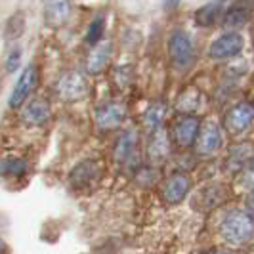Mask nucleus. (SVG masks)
Masks as SVG:
<instances>
[{"label":"nucleus","instance_id":"f257e3e1","mask_svg":"<svg viewBox=\"0 0 254 254\" xmlns=\"http://www.w3.org/2000/svg\"><path fill=\"white\" fill-rule=\"evenodd\" d=\"M220 235L229 245H245L254 235V218L247 210H229L220 222Z\"/></svg>","mask_w":254,"mask_h":254},{"label":"nucleus","instance_id":"f03ea898","mask_svg":"<svg viewBox=\"0 0 254 254\" xmlns=\"http://www.w3.org/2000/svg\"><path fill=\"white\" fill-rule=\"evenodd\" d=\"M195 153L199 157H212L216 155L222 145H224V136H222V130L218 127L214 121H206L201 125L199 132H197V138H195Z\"/></svg>","mask_w":254,"mask_h":254},{"label":"nucleus","instance_id":"7ed1b4c3","mask_svg":"<svg viewBox=\"0 0 254 254\" xmlns=\"http://www.w3.org/2000/svg\"><path fill=\"white\" fill-rule=\"evenodd\" d=\"M168 54L176 69H188L195 60V46L184 31H174L168 40Z\"/></svg>","mask_w":254,"mask_h":254},{"label":"nucleus","instance_id":"20e7f679","mask_svg":"<svg viewBox=\"0 0 254 254\" xmlns=\"http://www.w3.org/2000/svg\"><path fill=\"white\" fill-rule=\"evenodd\" d=\"M86 92H88V84L84 76L76 71H67L56 82V94L65 102H78L86 96Z\"/></svg>","mask_w":254,"mask_h":254},{"label":"nucleus","instance_id":"39448f33","mask_svg":"<svg viewBox=\"0 0 254 254\" xmlns=\"http://www.w3.org/2000/svg\"><path fill=\"white\" fill-rule=\"evenodd\" d=\"M102 172H103V168L98 161L86 159V161L78 163V165L71 170V174H69V184H71L73 190H90V188L96 186L98 180L102 178Z\"/></svg>","mask_w":254,"mask_h":254},{"label":"nucleus","instance_id":"423d86ee","mask_svg":"<svg viewBox=\"0 0 254 254\" xmlns=\"http://www.w3.org/2000/svg\"><path fill=\"white\" fill-rule=\"evenodd\" d=\"M138 132L134 128H127L115 141L113 159L121 166H134V159H138Z\"/></svg>","mask_w":254,"mask_h":254},{"label":"nucleus","instance_id":"0eeeda50","mask_svg":"<svg viewBox=\"0 0 254 254\" xmlns=\"http://www.w3.org/2000/svg\"><path fill=\"white\" fill-rule=\"evenodd\" d=\"M191 191V178L186 172H174L163 182L161 195L166 204H180L184 199H188Z\"/></svg>","mask_w":254,"mask_h":254},{"label":"nucleus","instance_id":"6e6552de","mask_svg":"<svg viewBox=\"0 0 254 254\" xmlns=\"http://www.w3.org/2000/svg\"><path fill=\"white\" fill-rule=\"evenodd\" d=\"M201 128V121L199 117L191 113H184L182 117H178L172 125V141L180 145L182 149L186 147H191L195 143V138H197V132Z\"/></svg>","mask_w":254,"mask_h":254},{"label":"nucleus","instance_id":"1a4fd4ad","mask_svg":"<svg viewBox=\"0 0 254 254\" xmlns=\"http://www.w3.org/2000/svg\"><path fill=\"white\" fill-rule=\"evenodd\" d=\"M127 119V105L121 102H109L103 103L102 107H98L96 111V127L107 132L119 128Z\"/></svg>","mask_w":254,"mask_h":254},{"label":"nucleus","instance_id":"9d476101","mask_svg":"<svg viewBox=\"0 0 254 254\" xmlns=\"http://www.w3.org/2000/svg\"><path fill=\"white\" fill-rule=\"evenodd\" d=\"M253 121L254 105L249 102H241L229 109L226 119H224V125H226L229 134H243L247 128L253 125Z\"/></svg>","mask_w":254,"mask_h":254},{"label":"nucleus","instance_id":"9b49d317","mask_svg":"<svg viewBox=\"0 0 254 254\" xmlns=\"http://www.w3.org/2000/svg\"><path fill=\"white\" fill-rule=\"evenodd\" d=\"M37 80H38L37 67H35V65L25 67L21 76L17 78V82H15V86H13V90H12V96H10V102H8L12 109H19V107L27 102V98L31 96V92L37 86Z\"/></svg>","mask_w":254,"mask_h":254},{"label":"nucleus","instance_id":"f8f14e48","mask_svg":"<svg viewBox=\"0 0 254 254\" xmlns=\"http://www.w3.org/2000/svg\"><path fill=\"white\" fill-rule=\"evenodd\" d=\"M172 151V143H170V136L166 132L165 127H159L151 130L149 136V143H147V159L151 165H161L168 161Z\"/></svg>","mask_w":254,"mask_h":254},{"label":"nucleus","instance_id":"ddd939ff","mask_svg":"<svg viewBox=\"0 0 254 254\" xmlns=\"http://www.w3.org/2000/svg\"><path fill=\"white\" fill-rule=\"evenodd\" d=\"M243 46H245V40L239 33H226L210 44L208 56L212 60H228L237 56L243 50Z\"/></svg>","mask_w":254,"mask_h":254},{"label":"nucleus","instance_id":"4468645a","mask_svg":"<svg viewBox=\"0 0 254 254\" xmlns=\"http://www.w3.org/2000/svg\"><path fill=\"white\" fill-rule=\"evenodd\" d=\"M226 197H228L226 186L214 182V184L203 186L201 190L197 191V195H195V199L191 203H193L195 208H199V210H210V208H214V206L224 203Z\"/></svg>","mask_w":254,"mask_h":254},{"label":"nucleus","instance_id":"2eb2a0df","mask_svg":"<svg viewBox=\"0 0 254 254\" xmlns=\"http://www.w3.org/2000/svg\"><path fill=\"white\" fill-rule=\"evenodd\" d=\"M50 103L46 102V100H42V98H37V100H31L23 107L21 119L29 127H42V125H46L50 121Z\"/></svg>","mask_w":254,"mask_h":254},{"label":"nucleus","instance_id":"dca6fc26","mask_svg":"<svg viewBox=\"0 0 254 254\" xmlns=\"http://www.w3.org/2000/svg\"><path fill=\"white\" fill-rule=\"evenodd\" d=\"M111 44L105 42V44H98L94 46L90 52L88 60H86V69H88L90 75H100L102 71H105V67L111 62Z\"/></svg>","mask_w":254,"mask_h":254},{"label":"nucleus","instance_id":"f3484780","mask_svg":"<svg viewBox=\"0 0 254 254\" xmlns=\"http://www.w3.org/2000/svg\"><path fill=\"white\" fill-rule=\"evenodd\" d=\"M251 19V4L247 0H237L229 6V10L224 13V27L228 29H239Z\"/></svg>","mask_w":254,"mask_h":254},{"label":"nucleus","instance_id":"a211bd4d","mask_svg":"<svg viewBox=\"0 0 254 254\" xmlns=\"http://www.w3.org/2000/svg\"><path fill=\"white\" fill-rule=\"evenodd\" d=\"M71 4L69 0H48L46 2V23L50 27H62L69 19Z\"/></svg>","mask_w":254,"mask_h":254},{"label":"nucleus","instance_id":"6ab92c4d","mask_svg":"<svg viewBox=\"0 0 254 254\" xmlns=\"http://www.w3.org/2000/svg\"><path fill=\"white\" fill-rule=\"evenodd\" d=\"M253 159H254V147L253 145H249V143L237 145V147H233L231 153H229L228 168H231V170H243L245 166L253 161Z\"/></svg>","mask_w":254,"mask_h":254},{"label":"nucleus","instance_id":"aec40b11","mask_svg":"<svg viewBox=\"0 0 254 254\" xmlns=\"http://www.w3.org/2000/svg\"><path fill=\"white\" fill-rule=\"evenodd\" d=\"M222 6H224V0H210L208 4H204L201 10H197L195 13V21L197 25L201 27H210L216 23L218 15L222 12Z\"/></svg>","mask_w":254,"mask_h":254},{"label":"nucleus","instance_id":"412c9836","mask_svg":"<svg viewBox=\"0 0 254 254\" xmlns=\"http://www.w3.org/2000/svg\"><path fill=\"white\" fill-rule=\"evenodd\" d=\"M165 117H166V103L155 102V103H151V105L147 107V111L143 113V125L151 132L155 128L163 127Z\"/></svg>","mask_w":254,"mask_h":254},{"label":"nucleus","instance_id":"4be33fe9","mask_svg":"<svg viewBox=\"0 0 254 254\" xmlns=\"http://www.w3.org/2000/svg\"><path fill=\"white\" fill-rule=\"evenodd\" d=\"M27 174V163L19 157H6L0 161V176L21 178Z\"/></svg>","mask_w":254,"mask_h":254},{"label":"nucleus","instance_id":"5701e85b","mask_svg":"<svg viewBox=\"0 0 254 254\" xmlns=\"http://www.w3.org/2000/svg\"><path fill=\"white\" fill-rule=\"evenodd\" d=\"M199 103H201V94H199V90H186V92L180 96L176 107H178V111H182V113H193V111L199 107Z\"/></svg>","mask_w":254,"mask_h":254},{"label":"nucleus","instance_id":"b1692460","mask_svg":"<svg viewBox=\"0 0 254 254\" xmlns=\"http://www.w3.org/2000/svg\"><path fill=\"white\" fill-rule=\"evenodd\" d=\"M23 29H25V15L21 12L13 13L12 17L8 19V25H6V37L8 38H17L23 35Z\"/></svg>","mask_w":254,"mask_h":254},{"label":"nucleus","instance_id":"393cba45","mask_svg":"<svg viewBox=\"0 0 254 254\" xmlns=\"http://www.w3.org/2000/svg\"><path fill=\"white\" fill-rule=\"evenodd\" d=\"M103 35V19L102 17H96L88 27V35H86V42L88 44H96Z\"/></svg>","mask_w":254,"mask_h":254},{"label":"nucleus","instance_id":"a878e982","mask_svg":"<svg viewBox=\"0 0 254 254\" xmlns=\"http://www.w3.org/2000/svg\"><path fill=\"white\" fill-rule=\"evenodd\" d=\"M143 178H145V182L141 184L143 188H149L151 184H155V182H157V178H159V172H157V168H151V166L140 168V170L136 172V180H143Z\"/></svg>","mask_w":254,"mask_h":254},{"label":"nucleus","instance_id":"bb28decb","mask_svg":"<svg viewBox=\"0 0 254 254\" xmlns=\"http://www.w3.org/2000/svg\"><path fill=\"white\" fill-rule=\"evenodd\" d=\"M241 186L245 190H254V161H251L241 170Z\"/></svg>","mask_w":254,"mask_h":254},{"label":"nucleus","instance_id":"cd10ccee","mask_svg":"<svg viewBox=\"0 0 254 254\" xmlns=\"http://www.w3.org/2000/svg\"><path fill=\"white\" fill-rule=\"evenodd\" d=\"M19 60H21V52L19 50H13L12 54L8 56V64H6V67H8V71H10V73H13V71L17 69Z\"/></svg>","mask_w":254,"mask_h":254},{"label":"nucleus","instance_id":"c85d7f7f","mask_svg":"<svg viewBox=\"0 0 254 254\" xmlns=\"http://www.w3.org/2000/svg\"><path fill=\"white\" fill-rule=\"evenodd\" d=\"M247 204H249V210L254 212V190L251 191V195H249V199H247Z\"/></svg>","mask_w":254,"mask_h":254},{"label":"nucleus","instance_id":"c756f323","mask_svg":"<svg viewBox=\"0 0 254 254\" xmlns=\"http://www.w3.org/2000/svg\"><path fill=\"white\" fill-rule=\"evenodd\" d=\"M6 253V247H4V243L0 241V254H4Z\"/></svg>","mask_w":254,"mask_h":254},{"label":"nucleus","instance_id":"7c9ffc66","mask_svg":"<svg viewBox=\"0 0 254 254\" xmlns=\"http://www.w3.org/2000/svg\"><path fill=\"white\" fill-rule=\"evenodd\" d=\"M206 254H226V253H206Z\"/></svg>","mask_w":254,"mask_h":254}]
</instances>
